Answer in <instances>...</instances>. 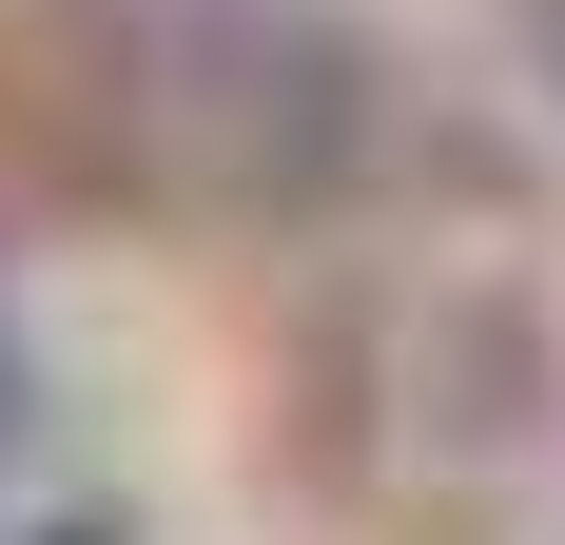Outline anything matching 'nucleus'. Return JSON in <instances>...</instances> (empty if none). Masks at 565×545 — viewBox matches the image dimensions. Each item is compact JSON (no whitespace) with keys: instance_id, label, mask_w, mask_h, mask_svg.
<instances>
[{"instance_id":"f257e3e1","label":"nucleus","mask_w":565,"mask_h":545,"mask_svg":"<svg viewBox=\"0 0 565 545\" xmlns=\"http://www.w3.org/2000/svg\"><path fill=\"white\" fill-rule=\"evenodd\" d=\"M526 58H546V98H565V0H526Z\"/></svg>"}]
</instances>
